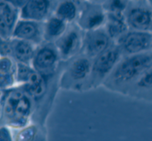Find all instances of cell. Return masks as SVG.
<instances>
[{
    "label": "cell",
    "instance_id": "6da1fadb",
    "mask_svg": "<svg viewBox=\"0 0 152 141\" xmlns=\"http://www.w3.org/2000/svg\"><path fill=\"white\" fill-rule=\"evenodd\" d=\"M150 65H152V50L123 55L102 87L113 93L127 96L133 84Z\"/></svg>",
    "mask_w": 152,
    "mask_h": 141
},
{
    "label": "cell",
    "instance_id": "7a4b0ae2",
    "mask_svg": "<svg viewBox=\"0 0 152 141\" xmlns=\"http://www.w3.org/2000/svg\"><path fill=\"white\" fill-rule=\"evenodd\" d=\"M91 63L92 59L83 53L63 62L60 69V88L64 90L80 93L88 91Z\"/></svg>",
    "mask_w": 152,
    "mask_h": 141
},
{
    "label": "cell",
    "instance_id": "3957f363",
    "mask_svg": "<svg viewBox=\"0 0 152 141\" xmlns=\"http://www.w3.org/2000/svg\"><path fill=\"white\" fill-rule=\"evenodd\" d=\"M122 56L123 55L115 42L107 50L92 59L88 91L103 86Z\"/></svg>",
    "mask_w": 152,
    "mask_h": 141
},
{
    "label": "cell",
    "instance_id": "277c9868",
    "mask_svg": "<svg viewBox=\"0 0 152 141\" xmlns=\"http://www.w3.org/2000/svg\"><path fill=\"white\" fill-rule=\"evenodd\" d=\"M62 59L55 43L43 42L36 48L31 66L41 75L50 78L61 69Z\"/></svg>",
    "mask_w": 152,
    "mask_h": 141
},
{
    "label": "cell",
    "instance_id": "5b68a950",
    "mask_svg": "<svg viewBox=\"0 0 152 141\" xmlns=\"http://www.w3.org/2000/svg\"><path fill=\"white\" fill-rule=\"evenodd\" d=\"M124 16L129 29L152 31V7L148 0H131Z\"/></svg>",
    "mask_w": 152,
    "mask_h": 141
},
{
    "label": "cell",
    "instance_id": "8992f818",
    "mask_svg": "<svg viewBox=\"0 0 152 141\" xmlns=\"http://www.w3.org/2000/svg\"><path fill=\"white\" fill-rule=\"evenodd\" d=\"M84 31L77 23L69 24L65 32L55 42L63 62L78 55L83 51Z\"/></svg>",
    "mask_w": 152,
    "mask_h": 141
},
{
    "label": "cell",
    "instance_id": "52a82bcc",
    "mask_svg": "<svg viewBox=\"0 0 152 141\" xmlns=\"http://www.w3.org/2000/svg\"><path fill=\"white\" fill-rule=\"evenodd\" d=\"M123 55L141 54L152 50V36L149 31L129 29L116 41Z\"/></svg>",
    "mask_w": 152,
    "mask_h": 141
},
{
    "label": "cell",
    "instance_id": "ba28073f",
    "mask_svg": "<svg viewBox=\"0 0 152 141\" xmlns=\"http://www.w3.org/2000/svg\"><path fill=\"white\" fill-rule=\"evenodd\" d=\"M106 19L107 12L103 5L82 1L80 14L75 23L83 31H89L103 28Z\"/></svg>",
    "mask_w": 152,
    "mask_h": 141
},
{
    "label": "cell",
    "instance_id": "9c48e42d",
    "mask_svg": "<svg viewBox=\"0 0 152 141\" xmlns=\"http://www.w3.org/2000/svg\"><path fill=\"white\" fill-rule=\"evenodd\" d=\"M115 41L109 37L104 28L84 31L82 53L93 59L107 50Z\"/></svg>",
    "mask_w": 152,
    "mask_h": 141
},
{
    "label": "cell",
    "instance_id": "30bf717a",
    "mask_svg": "<svg viewBox=\"0 0 152 141\" xmlns=\"http://www.w3.org/2000/svg\"><path fill=\"white\" fill-rule=\"evenodd\" d=\"M12 37L39 46L44 42L43 22L19 18L13 29Z\"/></svg>",
    "mask_w": 152,
    "mask_h": 141
},
{
    "label": "cell",
    "instance_id": "8fae6325",
    "mask_svg": "<svg viewBox=\"0 0 152 141\" xmlns=\"http://www.w3.org/2000/svg\"><path fill=\"white\" fill-rule=\"evenodd\" d=\"M58 0H30L20 9V18L44 22L54 13Z\"/></svg>",
    "mask_w": 152,
    "mask_h": 141
},
{
    "label": "cell",
    "instance_id": "7c38bea8",
    "mask_svg": "<svg viewBox=\"0 0 152 141\" xmlns=\"http://www.w3.org/2000/svg\"><path fill=\"white\" fill-rule=\"evenodd\" d=\"M127 97L136 100L152 102V65H150L131 88Z\"/></svg>",
    "mask_w": 152,
    "mask_h": 141
},
{
    "label": "cell",
    "instance_id": "4fadbf2b",
    "mask_svg": "<svg viewBox=\"0 0 152 141\" xmlns=\"http://www.w3.org/2000/svg\"><path fill=\"white\" fill-rule=\"evenodd\" d=\"M81 3V0H58L53 15L69 24L75 23L80 14Z\"/></svg>",
    "mask_w": 152,
    "mask_h": 141
},
{
    "label": "cell",
    "instance_id": "5bb4252c",
    "mask_svg": "<svg viewBox=\"0 0 152 141\" xmlns=\"http://www.w3.org/2000/svg\"><path fill=\"white\" fill-rule=\"evenodd\" d=\"M69 23L55 15H51L43 22L44 42L55 43L67 30Z\"/></svg>",
    "mask_w": 152,
    "mask_h": 141
},
{
    "label": "cell",
    "instance_id": "9a60e30c",
    "mask_svg": "<svg viewBox=\"0 0 152 141\" xmlns=\"http://www.w3.org/2000/svg\"><path fill=\"white\" fill-rule=\"evenodd\" d=\"M103 28L115 42L129 30L124 14L116 13H107V19Z\"/></svg>",
    "mask_w": 152,
    "mask_h": 141
},
{
    "label": "cell",
    "instance_id": "2e32d148",
    "mask_svg": "<svg viewBox=\"0 0 152 141\" xmlns=\"http://www.w3.org/2000/svg\"><path fill=\"white\" fill-rule=\"evenodd\" d=\"M38 46L22 39H14L11 42L12 55L18 63L31 64L36 48Z\"/></svg>",
    "mask_w": 152,
    "mask_h": 141
},
{
    "label": "cell",
    "instance_id": "e0dca14e",
    "mask_svg": "<svg viewBox=\"0 0 152 141\" xmlns=\"http://www.w3.org/2000/svg\"><path fill=\"white\" fill-rule=\"evenodd\" d=\"M31 109V101L29 97L23 94L16 105L14 117L18 121L23 120L27 118V116L30 114Z\"/></svg>",
    "mask_w": 152,
    "mask_h": 141
},
{
    "label": "cell",
    "instance_id": "ac0fdd59",
    "mask_svg": "<svg viewBox=\"0 0 152 141\" xmlns=\"http://www.w3.org/2000/svg\"><path fill=\"white\" fill-rule=\"evenodd\" d=\"M131 0H106L103 4L107 13L124 14Z\"/></svg>",
    "mask_w": 152,
    "mask_h": 141
},
{
    "label": "cell",
    "instance_id": "d6986e66",
    "mask_svg": "<svg viewBox=\"0 0 152 141\" xmlns=\"http://www.w3.org/2000/svg\"><path fill=\"white\" fill-rule=\"evenodd\" d=\"M23 93L22 92H13L7 98L6 104H5V113L7 116H14L15 113V110L16 107V105L19 101V99L23 97Z\"/></svg>",
    "mask_w": 152,
    "mask_h": 141
},
{
    "label": "cell",
    "instance_id": "ffe728a7",
    "mask_svg": "<svg viewBox=\"0 0 152 141\" xmlns=\"http://www.w3.org/2000/svg\"><path fill=\"white\" fill-rule=\"evenodd\" d=\"M34 68L31 66V64L18 63H17V69H16V73H17V80L21 82H25L28 81V78L30 74L32 73Z\"/></svg>",
    "mask_w": 152,
    "mask_h": 141
},
{
    "label": "cell",
    "instance_id": "44dd1931",
    "mask_svg": "<svg viewBox=\"0 0 152 141\" xmlns=\"http://www.w3.org/2000/svg\"><path fill=\"white\" fill-rule=\"evenodd\" d=\"M38 134V129L36 126H29L21 130L17 135L16 141H34Z\"/></svg>",
    "mask_w": 152,
    "mask_h": 141
},
{
    "label": "cell",
    "instance_id": "7402d4cb",
    "mask_svg": "<svg viewBox=\"0 0 152 141\" xmlns=\"http://www.w3.org/2000/svg\"><path fill=\"white\" fill-rule=\"evenodd\" d=\"M13 72V62L12 60L7 56L3 55L0 57V74H11Z\"/></svg>",
    "mask_w": 152,
    "mask_h": 141
},
{
    "label": "cell",
    "instance_id": "603a6c76",
    "mask_svg": "<svg viewBox=\"0 0 152 141\" xmlns=\"http://www.w3.org/2000/svg\"><path fill=\"white\" fill-rule=\"evenodd\" d=\"M0 141H12L10 131L7 128L0 129Z\"/></svg>",
    "mask_w": 152,
    "mask_h": 141
},
{
    "label": "cell",
    "instance_id": "cb8c5ba5",
    "mask_svg": "<svg viewBox=\"0 0 152 141\" xmlns=\"http://www.w3.org/2000/svg\"><path fill=\"white\" fill-rule=\"evenodd\" d=\"M29 1H30V0H15V1H14V5H15V7H16L20 10V9H22Z\"/></svg>",
    "mask_w": 152,
    "mask_h": 141
},
{
    "label": "cell",
    "instance_id": "d4e9b609",
    "mask_svg": "<svg viewBox=\"0 0 152 141\" xmlns=\"http://www.w3.org/2000/svg\"><path fill=\"white\" fill-rule=\"evenodd\" d=\"M83 1H88V2H91V3H95V4L103 5L106 0H83Z\"/></svg>",
    "mask_w": 152,
    "mask_h": 141
},
{
    "label": "cell",
    "instance_id": "484cf974",
    "mask_svg": "<svg viewBox=\"0 0 152 141\" xmlns=\"http://www.w3.org/2000/svg\"><path fill=\"white\" fill-rule=\"evenodd\" d=\"M1 1H4V2H7V3H12V4H14V1H15V0H1Z\"/></svg>",
    "mask_w": 152,
    "mask_h": 141
},
{
    "label": "cell",
    "instance_id": "4316f807",
    "mask_svg": "<svg viewBox=\"0 0 152 141\" xmlns=\"http://www.w3.org/2000/svg\"><path fill=\"white\" fill-rule=\"evenodd\" d=\"M148 3L150 4V6H151V7H152V0H148Z\"/></svg>",
    "mask_w": 152,
    "mask_h": 141
},
{
    "label": "cell",
    "instance_id": "83f0119b",
    "mask_svg": "<svg viewBox=\"0 0 152 141\" xmlns=\"http://www.w3.org/2000/svg\"><path fill=\"white\" fill-rule=\"evenodd\" d=\"M151 36H152V31H151Z\"/></svg>",
    "mask_w": 152,
    "mask_h": 141
}]
</instances>
